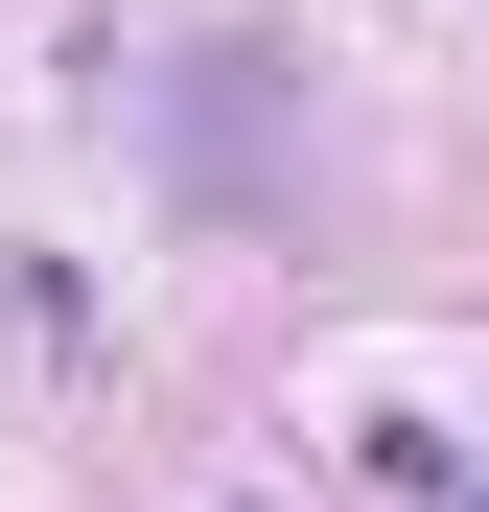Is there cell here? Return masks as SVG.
<instances>
[{
    "instance_id": "1",
    "label": "cell",
    "mask_w": 489,
    "mask_h": 512,
    "mask_svg": "<svg viewBox=\"0 0 489 512\" xmlns=\"http://www.w3.org/2000/svg\"><path fill=\"white\" fill-rule=\"evenodd\" d=\"M466 512H489V489H466Z\"/></svg>"
}]
</instances>
